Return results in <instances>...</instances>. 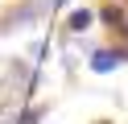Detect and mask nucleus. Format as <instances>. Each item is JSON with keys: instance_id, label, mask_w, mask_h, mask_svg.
<instances>
[{"instance_id": "obj_1", "label": "nucleus", "mask_w": 128, "mask_h": 124, "mask_svg": "<svg viewBox=\"0 0 128 124\" xmlns=\"http://www.w3.org/2000/svg\"><path fill=\"white\" fill-rule=\"evenodd\" d=\"M54 8V0H21V4H12L8 13L0 17V33H12V29H29V25H37L46 13Z\"/></svg>"}, {"instance_id": "obj_2", "label": "nucleus", "mask_w": 128, "mask_h": 124, "mask_svg": "<svg viewBox=\"0 0 128 124\" xmlns=\"http://www.w3.org/2000/svg\"><path fill=\"white\" fill-rule=\"evenodd\" d=\"M128 62V46H103V50H91V70L95 74H112V70H120V66Z\"/></svg>"}, {"instance_id": "obj_3", "label": "nucleus", "mask_w": 128, "mask_h": 124, "mask_svg": "<svg viewBox=\"0 0 128 124\" xmlns=\"http://www.w3.org/2000/svg\"><path fill=\"white\" fill-rule=\"evenodd\" d=\"M99 17L108 21V29H112V33H120V37H128V13H124L120 4H103V8H99Z\"/></svg>"}, {"instance_id": "obj_4", "label": "nucleus", "mask_w": 128, "mask_h": 124, "mask_svg": "<svg viewBox=\"0 0 128 124\" xmlns=\"http://www.w3.org/2000/svg\"><path fill=\"white\" fill-rule=\"evenodd\" d=\"M91 21H95L91 8H74V13L66 17V29H70V33H87V29H91Z\"/></svg>"}, {"instance_id": "obj_5", "label": "nucleus", "mask_w": 128, "mask_h": 124, "mask_svg": "<svg viewBox=\"0 0 128 124\" xmlns=\"http://www.w3.org/2000/svg\"><path fill=\"white\" fill-rule=\"evenodd\" d=\"M37 120H46V103H29L25 112H17L8 124H37Z\"/></svg>"}, {"instance_id": "obj_6", "label": "nucleus", "mask_w": 128, "mask_h": 124, "mask_svg": "<svg viewBox=\"0 0 128 124\" xmlns=\"http://www.w3.org/2000/svg\"><path fill=\"white\" fill-rule=\"evenodd\" d=\"M95 124H112V120H95Z\"/></svg>"}, {"instance_id": "obj_7", "label": "nucleus", "mask_w": 128, "mask_h": 124, "mask_svg": "<svg viewBox=\"0 0 128 124\" xmlns=\"http://www.w3.org/2000/svg\"><path fill=\"white\" fill-rule=\"evenodd\" d=\"M0 99H4V91H0Z\"/></svg>"}]
</instances>
